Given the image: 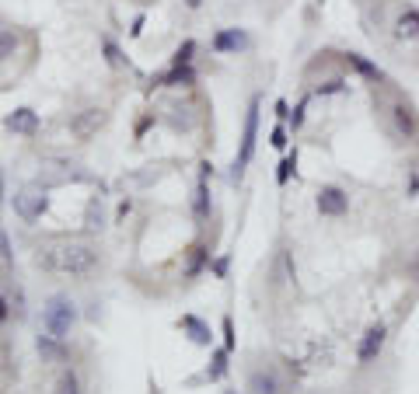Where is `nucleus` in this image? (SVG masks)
<instances>
[{
    "label": "nucleus",
    "instance_id": "7ed1b4c3",
    "mask_svg": "<svg viewBox=\"0 0 419 394\" xmlns=\"http://www.w3.org/2000/svg\"><path fill=\"white\" fill-rule=\"evenodd\" d=\"M258 108H262V98L255 94L248 101V112H245V126H241V143H238V157L231 164V182L238 185L245 178V167L252 164L255 157V140H258Z\"/></svg>",
    "mask_w": 419,
    "mask_h": 394
},
{
    "label": "nucleus",
    "instance_id": "20e7f679",
    "mask_svg": "<svg viewBox=\"0 0 419 394\" xmlns=\"http://www.w3.org/2000/svg\"><path fill=\"white\" fill-rule=\"evenodd\" d=\"M11 206H14V213H18L25 223H35V220L49 209V196H45V189L28 185V189H21V192L11 196Z\"/></svg>",
    "mask_w": 419,
    "mask_h": 394
},
{
    "label": "nucleus",
    "instance_id": "cd10ccee",
    "mask_svg": "<svg viewBox=\"0 0 419 394\" xmlns=\"http://www.w3.org/2000/svg\"><path fill=\"white\" fill-rule=\"evenodd\" d=\"M276 119H280V123H290V105H287L283 98L276 101Z\"/></svg>",
    "mask_w": 419,
    "mask_h": 394
},
{
    "label": "nucleus",
    "instance_id": "f8f14e48",
    "mask_svg": "<svg viewBox=\"0 0 419 394\" xmlns=\"http://www.w3.org/2000/svg\"><path fill=\"white\" fill-rule=\"evenodd\" d=\"M178 328L189 335V339H192L196 346H210V342H214V331H210V324H206V321H199L196 314H182Z\"/></svg>",
    "mask_w": 419,
    "mask_h": 394
},
{
    "label": "nucleus",
    "instance_id": "f03ea898",
    "mask_svg": "<svg viewBox=\"0 0 419 394\" xmlns=\"http://www.w3.org/2000/svg\"><path fill=\"white\" fill-rule=\"evenodd\" d=\"M77 318H81L77 304H74L70 297L57 293V297H49L45 307H42V331H49L52 339L67 342V339H70V331H74V324H77Z\"/></svg>",
    "mask_w": 419,
    "mask_h": 394
},
{
    "label": "nucleus",
    "instance_id": "7c9ffc66",
    "mask_svg": "<svg viewBox=\"0 0 419 394\" xmlns=\"http://www.w3.org/2000/svg\"><path fill=\"white\" fill-rule=\"evenodd\" d=\"M0 255H4V238H0Z\"/></svg>",
    "mask_w": 419,
    "mask_h": 394
},
{
    "label": "nucleus",
    "instance_id": "423d86ee",
    "mask_svg": "<svg viewBox=\"0 0 419 394\" xmlns=\"http://www.w3.org/2000/svg\"><path fill=\"white\" fill-rule=\"evenodd\" d=\"M314 206H318L322 216H346L349 213V192L339 189V185H322Z\"/></svg>",
    "mask_w": 419,
    "mask_h": 394
},
{
    "label": "nucleus",
    "instance_id": "f257e3e1",
    "mask_svg": "<svg viewBox=\"0 0 419 394\" xmlns=\"http://www.w3.org/2000/svg\"><path fill=\"white\" fill-rule=\"evenodd\" d=\"M35 262H39V269L57 272V276H88V272H94V265H98V251H94L91 245L67 241V245L45 248Z\"/></svg>",
    "mask_w": 419,
    "mask_h": 394
},
{
    "label": "nucleus",
    "instance_id": "4be33fe9",
    "mask_svg": "<svg viewBox=\"0 0 419 394\" xmlns=\"http://www.w3.org/2000/svg\"><path fill=\"white\" fill-rule=\"evenodd\" d=\"M101 49H105V60H109L112 67H119V63H123V52H119V45H116V42H112L109 35L101 39Z\"/></svg>",
    "mask_w": 419,
    "mask_h": 394
},
{
    "label": "nucleus",
    "instance_id": "aec40b11",
    "mask_svg": "<svg viewBox=\"0 0 419 394\" xmlns=\"http://www.w3.org/2000/svg\"><path fill=\"white\" fill-rule=\"evenodd\" d=\"M294 167H297V154H290V157H283V160L276 164V182H280V185H287V182H290Z\"/></svg>",
    "mask_w": 419,
    "mask_h": 394
},
{
    "label": "nucleus",
    "instance_id": "f3484780",
    "mask_svg": "<svg viewBox=\"0 0 419 394\" xmlns=\"http://www.w3.org/2000/svg\"><path fill=\"white\" fill-rule=\"evenodd\" d=\"M57 394H81V377L67 366V370H60V377H57Z\"/></svg>",
    "mask_w": 419,
    "mask_h": 394
},
{
    "label": "nucleus",
    "instance_id": "b1692460",
    "mask_svg": "<svg viewBox=\"0 0 419 394\" xmlns=\"http://www.w3.org/2000/svg\"><path fill=\"white\" fill-rule=\"evenodd\" d=\"M343 87H346V81H343V77H332V81L318 84V94H339Z\"/></svg>",
    "mask_w": 419,
    "mask_h": 394
},
{
    "label": "nucleus",
    "instance_id": "5701e85b",
    "mask_svg": "<svg viewBox=\"0 0 419 394\" xmlns=\"http://www.w3.org/2000/svg\"><path fill=\"white\" fill-rule=\"evenodd\" d=\"M269 143H273L276 150H287V143H290V140H287V123H280V126L273 129V136H269Z\"/></svg>",
    "mask_w": 419,
    "mask_h": 394
},
{
    "label": "nucleus",
    "instance_id": "0eeeda50",
    "mask_svg": "<svg viewBox=\"0 0 419 394\" xmlns=\"http://www.w3.org/2000/svg\"><path fill=\"white\" fill-rule=\"evenodd\" d=\"M391 126L402 140H419V116H416V108L402 98L391 105Z\"/></svg>",
    "mask_w": 419,
    "mask_h": 394
},
{
    "label": "nucleus",
    "instance_id": "a211bd4d",
    "mask_svg": "<svg viewBox=\"0 0 419 394\" xmlns=\"http://www.w3.org/2000/svg\"><path fill=\"white\" fill-rule=\"evenodd\" d=\"M14 49H18V32L0 25V63H4V60H11V56H14Z\"/></svg>",
    "mask_w": 419,
    "mask_h": 394
},
{
    "label": "nucleus",
    "instance_id": "a878e982",
    "mask_svg": "<svg viewBox=\"0 0 419 394\" xmlns=\"http://www.w3.org/2000/svg\"><path fill=\"white\" fill-rule=\"evenodd\" d=\"M227 269H231V258L221 255V258L214 262V276H217V279H227Z\"/></svg>",
    "mask_w": 419,
    "mask_h": 394
},
{
    "label": "nucleus",
    "instance_id": "39448f33",
    "mask_svg": "<svg viewBox=\"0 0 419 394\" xmlns=\"http://www.w3.org/2000/svg\"><path fill=\"white\" fill-rule=\"evenodd\" d=\"M385 342H388V328L378 321V324H371L363 335H360V342H356V360L367 366V363H374L378 356H381V349H385Z\"/></svg>",
    "mask_w": 419,
    "mask_h": 394
},
{
    "label": "nucleus",
    "instance_id": "c756f323",
    "mask_svg": "<svg viewBox=\"0 0 419 394\" xmlns=\"http://www.w3.org/2000/svg\"><path fill=\"white\" fill-rule=\"evenodd\" d=\"M185 8H189V11H199V8H203V0H185Z\"/></svg>",
    "mask_w": 419,
    "mask_h": 394
},
{
    "label": "nucleus",
    "instance_id": "2f4dec72",
    "mask_svg": "<svg viewBox=\"0 0 419 394\" xmlns=\"http://www.w3.org/2000/svg\"><path fill=\"white\" fill-rule=\"evenodd\" d=\"M224 394H234V391H224Z\"/></svg>",
    "mask_w": 419,
    "mask_h": 394
},
{
    "label": "nucleus",
    "instance_id": "1a4fd4ad",
    "mask_svg": "<svg viewBox=\"0 0 419 394\" xmlns=\"http://www.w3.org/2000/svg\"><path fill=\"white\" fill-rule=\"evenodd\" d=\"M4 126H8L11 133L35 136V133H39V112H32V108H14L11 116L4 119Z\"/></svg>",
    "mask_w": 419,
    "mask_h": 394
},
{
    "label": "nucleus",
    "instance_id": "9d476101",
    "mask_svg": "<svg viewBox=\"0 0 419 394\" xmlns=\"http://www.w3.org/2000/svg\"><path fill=\"white\" fill-rule=\"evenodd\" d=\"M343 60H346V67H353L363 81H374V84H385V81H388V77H385V70H381L378 63H371L367 56H360V52H346Z\"/></svg>",
    "mask_w": 419,
    "mask_h": 394
},
{
    "label": "nucleus",
    "instance_id": "6ab92c4d",
    "mask_svg": "<svg viewBox=\"0 0 419 394\" xmlns=\"http://www.w3.org/2000/svg\"><path fill=\"white\" fill-rule=\"evenodd\" d=\"M227 356H231V349H217V353H214V360H210L214 366L206 370V377H210V380H221V377L227 373Z\"/></svg>",
    "mask_w": 419,
    "mask_h": 394
},
{
    "label": "nucleus",
    "instance_id": "4468645a",
    "mask_svg": "<svg viewBox=\"0 0 419 394\" xmlns=\"http://www.w3.org/2000/svg\"><path fill=\"white\" fill-rule=\"evenodd\" d=\"M157 84H161V87H192V84H196V70H192V63L172 67L168 74L157 77Z\"/></svg>",
    "mask_w": 419,
    "mask_h": 394
},
{
    "label": "nucleus",
    "instance_id": "2eb2a0df",
    "mask_svg": "<svg viewBox=\"0 0 419 394\" xmlns=\"http://www.w3.org/2000/svg\"><path fill=\"white\" fill-rule=\"evenodd\" d=\"M210 175H214V172H210V164H203V175H199V185H196V216L199 220L210 213V185H206Z\"/></svg>",
    "mask_w": 419,
    "mask_h": 394
},
{
    "label": "nucleus",
    "instance_id": "c85d7f7f",
    "mask_svg": "<svg viewBox=\"0 0 419 394\" xmlns=\"http://www.w3.org/2000/svg\"><path fill=\"white\" fill-rule=\"evenodd\" d=\"M8 314H11V311H8V300H4V293H0V324L8 321Z\"/></svg>",
    "mask_w": 419,
    "mask_h": 394
},
{
    "label": "nucleus",
    "instance_id": "dca6fc26",
    "mask_svg": "<svg viewBox=\"0 0 419 394\" xmlns=\"http://www.w3.org/2000/svg\"><path fill=\"white\" fill-rule=\"evenodd\" d=\"M35 346H39V353H42L45 360H60V356H63V342H60V339H52L49 331L39 335V342H35Z\"/></svg>",
    "mask_w": 419,
    "mask_h": 394
},
{
    "label": "nucleus",
    "instance_id": "ddd939ff",
    "mask_svg": "<svg viewBox=\"0 0 419 394\" xmlns=\"http://www.w3.org/2000/svg\"><path fill=\"white\" fill-rule=\"evenodd\" d=\"M395 39H398V42L419 39V8H405V11L395 18Z\"/></svg>",
    "mask_w": 419,
    "mask_h": 394
},
{
    "label": "nucleus",
    "instance_id": "9b49d317",
    "mask_svg": "<svg viewBox=\"0 0 419 394\" xmlns=\"http://www.w3.org/2000/svg\"><path fill=\"white\" fill-rule=\"evenodd\" d=\"M248 391L252 394H280L283 384H280V377L273 370H252L248 373Z\"/></svg>",
    "mask_w": 419,
    "mask_h": 394
},
{
    "label": "nucleus",
    "instance_id": "393cba45",
    "mask_svg": "<svg viewBox=\"0 0 419 394\" xmlns=\"http://www.w3.org/2000/svg\"><path fill=\"white\" fill-rule=\"evenodd\" d=\"M224 342H227L224 349H234L238 346V339H234V321L231 318H224Z\"/></svg>",
    "mask_w": 419,
    "mask_h": 394
},
{
    "label": "nucleus",
    "instance_id": "412c9836",
    "mask_svg": "<svg viewBox=\"0 0 419 394\" xmlns=\"http://www.w3.org/2000/svg\"><path fill=\"white\" fill-rule=\"evenodd\" d=\"M192 52H196V42H192V39H185V42L175 49V67H185V63H192Z\"/></svg>",
    "mask_w": 419,
    "mask_h": 394
},
{
    "label": "nucleus",
    "instance_id": "6e6552de",
    "mask_svg": "<svg viewBox=\"0 0 419 394\" xmlns=\"http://www.w3.org/2000/svg\"><path fill=\"white\" fill-rule=\"evenodd\" d=\"M248 45H252V39H248V32H245V28H221V32H214V39H210V49L221 52V56L245 52Z\"/></svg>",
    "mask_w": 419,
    "mask_h": 394
},
{
    "label": "nucleus",
    "instance_id": "bb28decb",
    "mask_svg": "<svg viewBox=\"0 0 419 394\" xmlns=\"http://www.w3.org/2000/svg\"><path fill=\"white\" fill-rule=\"evenodd\" d=\"M300 126H304V101L290 112V129H300Z\"/></svg>",
    "mask_w": 419,
    "mask_h": 394
}]
</instances>
